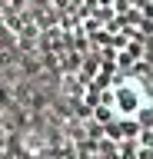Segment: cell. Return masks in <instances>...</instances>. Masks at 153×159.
Instances as JSON below:
<instances>
[{"mask_svg":"<svg viewBox=\"0 0 153 159\" xmlns=\"http://www.w3.org/2000/svg\"><path fill=\"white\" fill-rule=\"evenodd\" d=\"M83 27L100 53L97 73L140 80L146 109L130 136L117 143L127 159H153V0H87Z\"/></svg>","mask_w":153,"mask_h":159,"instance_id":"obj_1","label":"cell"}]
</instances>
